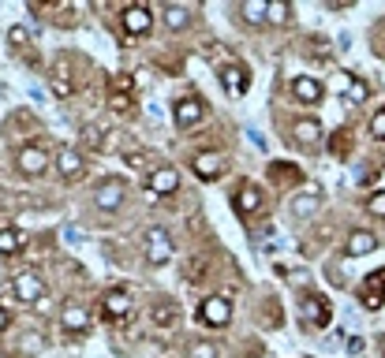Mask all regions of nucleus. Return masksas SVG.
<instances>
[{
    "label": "nucleus",
    "instance_id": "36",
    "mask_svg": "<svg viewBox=\"0 0 385 358\" xmlns=\"http://www.w3.org/2000/svg\"><path fill=\"white\" fill-rule=\"evenodd\" d=\"M11 325V314L4 310V302H0V333H4V328Z\"/></svg>",
    "mask_w": 385,
    "mask_h": 358
},
{
    "label": "nucleus",
    "instance_id": "5",
    "mask_svg": "<svg viewBox=\"0 0 385 358\" xmlns=\"http://www.w3.org/2000/svg\"><path fill=\"white\" fill-rule=\"evenodd\" d=\"M124 30H127L131 37H146V34L154 30V11L146 8V4L124 8Z\"/></svg>",
    "mask_w": 385,
    "mask_h": 358
},
{
    "label": "nucleus",
    "instance_id": "6",
    "mask_svg": "<svg viewBox=\"0 0 385 358\" xmlns=\"http://www.w3.org/2000/svg\"><path fill=\"white\" fill-rule=\"evenodd\" d=\"M172 258V239L165 228H150L146 232V261L150 265H165Z\"/></svg>",
    "mask_w": 385,
    "mask_h": 358
},
{
    "label": "nucleus",
    "instance_id": "1",
    "mask_svg": "<svg viewBox=\"0 0 385 358\" xmlns=\"http://www.w3.org/2000/svg\"><path fill=\"white\" fill-rule=\"evenodd\" d=\"M176 124H180L183 131H195V127H202V124H206V105L198 101L195 94L180 97V101H176Z\"/></svg>",
    "mask_w": 385,
    "mask_h": 358
},
{
    "label": "nucleus",
    "instance_id": "20",
    "mask_svg": "<svg viewBox=\"0 0 385 358\" xmlns=\"http://www.w3.org/2000/svg\"><path fill=\"white\" fill-rule=\"evenodd\" d=\"M60 325L68 328V333H86V328H90V314L83 306H64L60 310Z\"/></svg>",
    "mask_w": 385,
    "mask_h": 358
},
{
    "label": "nucleus",
    "instance_id": "23",
    "mask_svg": "<svg viewBox=\"0 0 385 358\" xmlns=\"http://www.w3.org/2000/svg\"><path fill=\"white\" fill-rule=\"evenodd\" d=\"M105 314L109 317H127L131 314V295L127 291H109V295H105Z\"/></svg>",
    "mask_w": 385,
    "mask_h": 358
},
{
    "label": "nucleus",
    "instance_id": "25",
    "mask_svg": "<svg viewBox=\"0 0 385 358\" xmlns=\"http://www.w3.org/2000/svg\"><path fill=\"white\" fill-rule=\"evenodd\" d=\"M52 94H57V97H71V78H68V68H64V64L52 71Z\"/></svg>",
    "mask_w": 385,
    "mask_h": 358
},
{
    "label": "nucleus",
    "instance_id": "2",
    "mask_svg": "<svg viewBox=\"0 0 385 358\" xmlns=\"http://www.w3.org/2000/svg\"><path fill=\"white\" fill-rule=\"evenodd\" d=\"M11 291H16V299L26 302V306H34V302L45 299V284L38 280V273H16V280H11Z\"/></svg>",
    "mask_w": 385,
    "mask_h": 358
},
{
    "label": "nucleus",
    "instance_id": "16",
    "mask_svg": "<svg viewBox=\"0 0 385 358\" xmlns=\"http://www.w3.org/2000/svg\"><path fill=\"white\" fill-rule=\"evenodd\" d=\"M176 187H180L176 168H154L150 172V194H172Z\"/></svg>",
    "mask_w": 385,
    "mask_h": 358
},
{
    "label": "nucleus",
    "instance_id": "3",
    "mask_svg": "<svg viewBox=\"0 0 385 358\" xmlns=\"http://www.w3.org/2000/svg\"><path fill=\"white\" fill-rule=\"evenodd\" d=\"M16 165H19L23 176L38 179V176H45V168H49V153L42 150V145H23L19 157H16Z\"/></svg>",
    "mask_w": 385,
    "mask_h": 358
},
{
    "label": "nucleus",
    "instance_id": "21",
    "mask_svg": "<svg viewBox=\"0 0 385 358\" xmlns=\"http://www.w3.org/2000/svg\"><path fill=\"white\" fill-rule=\"evenodd\" d=\"M150 317H154L157 328H172V325H176V302H172V299H157L150 306Z\"/></svg>",
    "mask_w": 385,
    "mask_h": 358
},
{
    "label": "nucleus",
    "instance_id": "11",
    "mask_svg": "<svg viewBox=\"0 0 385 358\" xmlns=\"http://www.w3.org/2000/svg\"><path fill=\"white\" fill-rule=\"evenodd\" d=\"M94 205L105 209V213H113V209H120L124 205V183L120 179H105L98 194H94Z\"/></svg>",
    "mask_w": 385,
    "mask_h": 358
},
{
    "label": "nucleus",
    "instance_id": "10",
    "mask_svg": "<svg viewBox=\"0 0 385 358\" xmlns=\"http://www.w3.org/2000/svg\"><path fill=\"white\" fill-rule=\"evenodd\" d=\"M217 78L224 83V90H229L232 97H240L243 90H247V71H243V68H240V64H236V60H224L221 68H217Z\"/></svg>",
    "mask_w": 385,
    "mask_h": 358
},
{
    "label": "nucleus",
    "instance_id": "26",
    "mask_svg": "<svg viewBox=\"0 0 385 358\" xmlns=\"http://www.w3.org/2000/svg\"><path fill=\"white\" fill-rule=\"evenodd\" d=\"M101 142H105V131H101L98 124H86V127H83V145H86V150H98Z\"/></svg>",
    "mask_w": 385,
    "mask_h": 358
},
{
    "label": "nucleus",
    "instance_id": "15",
    "mask_svg": "<svg viewBox=\"0 0 385 358\" xmlns=\"http://www.w3.org/2000/svg\"><path fill=\"white\" fill-rule=\"evenodd\" d=\"M292 135H296L299 145H318V138H322V124H318L314 116H303V119H296Z\"/></svg>",
    "mask_w": 385,
    "mask_h": 358
},
{
    "label": "nucleus",
    "instance_id": "33",
    "mask_svg": "<svg viewBox=\"0 0 385 358\" xmlns=\"http://www.w3.org/2000/svg\"><path fill=\"white\" fill-rule=\"evenodd\" d=\"M113 109H116V112H127V109H131V94L116 90V94H113Z\"/></svg>",
    "mask_w": 385,
    "mask_h": 358
},
{
    "label": "nucleus",
    "instance_id": "7",
    "mask_svg": "<svg viewBox=\"0 0 385 358\" xmlns=\"http://www.w3.org/2000/svg\"><path fill=\"white\" fill-rule=\"evenodd\" d=\"M360 299H363L367 310H381L385 306V269H374L367 276L363 287H360Z\"/></svg>",
    "mask_w": 385,
    "mask_h": 358
},
{
    "label": "nucleus",
    "instance_id": "28",
    "mask_svg": "<svg viewBox=\"0 0 385 358\" xmlns=\"http://www.w3.org/2000/svg\"><path fill=\"white\" fill-rule=\"evenodd\" d=\"M8 45L26 49V45H30V30H26V26H8Z\"/></svg>",
    "mask_w": 385,
    "mask_h": 358
},
{
    "label": "nucleus",
    "instance_id": "19",
    "mask_svg": "<svg viewBox=\"0 0 385 358\" xmlns=\"http://www.w3.org/2000/svg\"><path fill=\"white\" fill-rule=\"evenodd\" d=\"M370 250H378V239L370 235V232H352L344 254H348V258H363V254H370Z\"/></svg>",
    "mask_w": 385,
    "mask_h": 358
},
{
    "label": "nucleus",
    "instance_id": "17",
    "mask_svg": "<svg viewBox=\"0 0 385 358\" xmlns=\"http://www.w3.org/2000/svg\"><path fill=\"white\" fill-rule=\"evenodd\" d=\"M26 243H30V239H26V232H19V228H0V258L19 254Z\"/></svg>",
    "mask_w": 385,
    "mask_h": 358
},
{
    "label": "nucleus",
    "instance_id": "35",
    "mask_svg": "<svg viewBox=\"0 0 385 358\" xmlns=\"http://www.w3.org/2000/svg\"><path fill=\"white\" fill-rule=\"evenodd\" d=\"M124 161H127V168H146V153H127Z\"/></svg>",
    "mask_w": 385,
    "mask_h": 358
},
{
    "label": "nucleus",
    "instance_id": "13",
    "mask_svg": "<svg viewBox=\"0 0 385 358\" xmlns=\"http://www.w3.org/2000/svg\"><path fill=\"white\" fill-rule=\"evenodd\" d=\"M292 97H296V101H303V105H318V101L326 97V90H322V83H318V78L299 75L296 83H292Z\"/></svg>",
    "mask_w": 385,
    "mask_h": 358
},
{
    "label": "nucleus",
    "instance_id": "31",
    "mask_svg": "<svg viewBox=\"0 0 385 358\" xmlns=\"http://www.w3.org/2000/svg\"><path fill=\"white\" fill-rule=\"evenodd\" d=\"M367 209L374 217H385V191H378V194H370V202H367Z\"/></svg>",
    "mask_w": 385,
    "mask_h": 358
},
{
    "label": "nucleus",
    "instance_id": "30",
    "mask_svg": "<svg viewBox=\"0 0 385 358\" xmlns=\"http://www.w3.org/2000/svg\"><path fill=\"white\" fill-rule=\"evenodd\" d=\"M292 8L288 4H270V11H265V23H288Z\"/></svg>",
    "mask_w": 385,
    "mask_h": 358
},
{
    "label": "nucleus",
    "instance_id": "4",
    "mask_svg": "<svg viewBox=\"0 0 385 358\" xmlns=\"http://www.w3.org/2000/svg\"><path fill=\"white\" fill-rule=\"evenodd\" d=\"M52 168L60 172L64 183H79V179H83V172H86L79 150H57V157H52Z\"/></svg>",
    "mask_w": 385,
    "mask_h": 358
},
{
    "label": "nucleus",
    "instance_id": "27",
    "mask_svg": "<svg viewBox=\"0 0 385 358\" xmlns=\"http://www.w3.org/2000/svg\"><path fill=\"white\" fill-rule=\"evenodd\" d=\"M188 358H217V347L206 340H195V343H188Z\"/></svg>",
    "mask_w": 385,
    "mask_h": 358
},
{
    "label": "nucleus",
    "instance_id": "14",
    "mask_svg": "<svg viewBox=\"0 0 385 358\" xmlns=\"http://www.w3.org/2000/svg\"><path fill=\"white\" fill-rule=\"evenodd\" d=\"M236 205H240L243 217H258L262 213V191L251 187V183H243V187L236 191Z\"/></svg>",
    "mask_w": 385,
    "mask_h": 358
},
{
    "label": "nucleus",
    "instance_id": "22",
    "mask_svg": "<svg viewBox=\"0 0 385 358\" xmlns=\"http://www.w3.org/2000/svg\"><path fill=\"white\" fill-rule=\"evenodd\" d=\"M161 19H165L168 30H183V26L191 23V11L183 8V4H165V8H161Z\"/></svg>",
    "mask_w": 385,
    "mask_h": 358
},
{
    "label": "nucleus",
    "instance_id": "29",
    "mask_svg": "<svg viewBox=\"0 0 385 358\" xmlns=\"http://www.w3.org/2000/svg\"><path fill=\"white\" fill-rule=\"evenodd\" d=\"M367 94H370V90L360 83V78H352V86H348V94H344V97H348L352 105H363V101H367Z\"/></svg>",
    "mask_w": 385,
    "mask_h": 358
},
{
    "label": "nucleus",
    "instance_id": "9",
    "mask_svg": "<svg viewBox=\"0 0 385 358\" xmlns=\"http://www.w3.org/2000/svg\"><path fill=\"white\" fill-rule=\"evenodd\" d=\"M229 317H232V302L224 299V295H209V299L202 302V321H206V325L224 328V325H229Z\"/></svg>",
    "mask_w": 385,
    "mask_h": 358
},
{
    "label": "nucleus",
    "instance_id": "12",
    "mask_svg": "<svg viewBox=\"0 0 385 358\" xmlns=\"http://www.w3.org/2000/svg\"><path fill=\"white\" fill-rule=\"evenodd\" d=\"M191 168H195V176H198V179H217V176H221V168H224V161H221L214 150H202V153H195V157H191Z\"/></svg>",
    "mask_w": 385,
    "mask_h": 358
},
{
    "label": "nucleus",
    "instance_id": "18",
    "mask_svg": "<svg viewBox=\"0 0 385 358\" xmlns=\"http://www.w3.org/2000/svg\"><path fill=\"white\" fill-rule=\"evenodd\" d=\"M318 205H322V187H314V183H311V187L292 202V213H296V217H311Z\"/></svg>",
    "mask_w": 385,
    "mask_h": 358
},
{
    "label": "nucleus",
    "instance_id": "32",
    "mask_svg": "<svg viewBox=\"0 0 385 358\" xmlns=\"http://www.w3.org/2000/svg\"><path fill=\"white\" fill-rule=\"evenodd\" d=\"M370 135H374L378 142H385V109H381L374 119H370Z\"/></svg>",
    "mask_w": 385,
    "mask_h": 358
},
{
    "label": "nucleus",
    "instance_id": "24",
    "mask_svg": "<svg viewBox=\"0 0 385 358\" xmlns=\"http://www.w3.org/2000/svg\"><path fill=\"white\" fill-rule=\"evenodd\" d=\"M265 11H270V4H262V0H247V4L240 8V19L251 23V26H258V23H265Z\"/></svg>",
    "mask_w": 385,
    "mask_h": 358
},
{
    "label": "nucleus",
    "instance_id": "8",
    "mask_svg": "<svg viewBox=\"0 0 385 358\" xmlns=\"http://www.w3.org/2000/svg\"><path fill=\"white\" fill-rule=\"evenodd\" d=\"M299 317H303V325L322 328V325L329 321V306H326V299H322V295H303V302H299Z\"/></svg>",
    "mask_w": 385,
    "mask_h": 358
},
{
    "label": "nucleus",
    "instance_id": "34",
    "mask_svg": "<svg viewBox=\"0 0 385 358\" xmlns=\"http://www.w3.org/2000/svg\"><path fill=\"white\" fill-rule=\"evenodd\" d=\"M333 86H337V94H348V86H352V75H348V71H337V75H333Z\"/></svg>",
    "mask_w": 385,
    "mask_h": 358
}]
</instances>
